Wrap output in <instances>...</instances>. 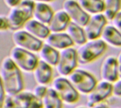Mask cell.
Segmentation results:
<instances>
[{"instance_id":"12","label":"cell","mask_w":121,"mask_h":108,"mask_svg":"<svg viewBox=\"0 0 121 108\" xmlns=\"http://www.w3.org/2000/svg\"><path fill=\"white\" fill-rule=\"evenodd\" d=\"M108 22L103 13L91 15L87 24L83 27L88 40L100 38Z\"/></svg>"},{"instance_id":"16","label":"cell","mask_w":121,"mask_h":108,"mask_svg":"<svg viewBox=\"0 0 121 108\" xmlns=\"http://www.w3.org/2000/svg\"><path fill=\"white\" fill-rule=\"evenodd\" d=\"M71 22L69 15L64 9H60L54 12L48 27L51 32H66Z\"/></svg>"},{"instance_id":"28","label":"cell","mask_w":121,"mask_h":108,"mask_svg":"<svg viewBox=\"0 0 121 108\" xmlns=\"http://www.w3.org/2000/svg\"><path fill=\"white\" fill-rule=\"evenodd\" d=\"M9 29V19L6 17L0 16V31L7 30Z\"/></svg>"},{"instance_id":"4","label":"cell","mask_w":121,"mask_h":108,"mask_svg":"<svg viewBox=\"0 0 121 108\" xmlns=\"http://www.w3.org/2000/svg\"><path fill=\"white\" fill-rule=\"evenodd\" d=\"M51 85V87L55 90L64 104L73 105L79 101L81 94L71 83L68 77L58 76L53 79Z\"/></svg>"},{"instance_id":"27","label":"cell","mask_w":121,"mask_h":108,"mask_svg":"<svg viewBox=\"0 0 121 108\" xmlns=\"http://www.w3.org/2000/svg\"><path fill=\"white\" fill-rule=\"evenodd\" d=\"M7 97V92L4 87L2 79L0 77V108H4Z\"/></svg>"},{"instance_id":"11","label":"cell","mask_w":121,"mask_h":108,"mask_svg":"<svg viewBox=\"0 0 121 108\" xmlns=\"http://www.w3.org/2000/svg\"><path fill=\"white\" fill-rule=\"evenodd\" d=\"M112 95V83L100 80L98 82L93 90L86 95L87 106L90 107L96 104L105 102Z\"/></svg>"},{"instance_id":"24","label":"cell","mask_w":121,"mask_h":108,"mask_svg":"<svg viewBox=\"0 0 121 108\" xmlns=\"http://www.w3.org/2000/svg\"><path fill=\"white\" fill-rule=\"evenodd\" d=\"M103 15L108 21L112 22L115 17L120 12L121 0H103Z\"/></svg>"},{"instance_id":"21","label":"cell","mask_w":121,"mask_h":108,"mask_svg":"<svg viewBox=\"0 0 121 108\" xmlns=\"http://www.w3.org/2000/svg\"><path fill=\"white\" fill-rule=\"evenodd\" d=\"M66 32L68 34L74 45L79 47L88 41L83 27L73 22H71L69 24Z\"/></svg>"},{"instance_id":"32","label":"cell","mask_w":121,"mask_h":108,"mask_svg":"<svg viewBox=\"0 0 121 108\" xmlns=\"http://www.w3.org/2000/svg\"><path fill=\"white\" fill-rule=\"evenodd\" d=\"M89 108H110L109 105L105 103V102H101V103H98L96 104L92 107H90Z\"/></svg>"},{"instance_id":"26","label":"cell","mask_w":121,"mask_h":108,"mask_svg":"<svg viewBox=\"0 0 121 108\" xmlns=\"http://www.w3.org/2000/svg\"><path fill=\"white\" fill-rule=\"evenodd\" d=\"M112 96L121 98V78H119L112 83Z\"/></svg>"},{"instance_id":"19","label":"cell","mask_w":121,"mask_h":108,"mask_svg":"<svg viewBox=\"0 0 121 108\" xmlns=\"http://www.w3.org/2000/svg\"><path fill=\"white\" fill-rule=\"evenodd\" d=\"M100 39L107 44L114 47H121V33L112 24H107Z\"/></svg>"},{"instance_id":"15","label":"cell","mask_w":121,"mask_h":108,"mask_svg":"<svg viewBox=\"0 0 121 108\" xmlns=\"http://www.w3.org/2000/svg\"><path fill=\"white\" fill-rule=\"evenodd\" d=\"M45 41L46 44L59 52L67 48L72 47L74 45L66 32H51Z\"/></svg>"},{"instance_id":"7","label":"cell","mask_w":121,"mask_h":108,"mask_svg":"<svg viewBox=\"0 0 121 108\" xmlns=\"http://www.w3.org/2000/svg\"><path fill=\"white\" fill-rule=\"evenodd\" d=\"M9 57L22 72L27 73L33 72L39 61L34 52L17 46L12 48Z\"/></svg>"},{"instance_id":"1","label":"cell","mask_w":121,"mask_h":108,"mask_svg":"<svg viewBox=\"0 0 121 108\" xmlns=\"http://www.w3.org/2000/svg\"><path fill=\"white\" fill-rule=\"evenodd\" d=\"M2 79L7 95H12L24 90L25 83L22 71L16 65L10 57L4 58L0 66Z\"/></svg>"},{"instance_id":"18","label":"cell","mask_w":121,"mask_h":108,"mask_svg":"<svg viewBox=\"0 0 121 108\" xmlns=\"http://www.w3.org/2000/svg\"><path fill=\"white\" fill-rule=\"evenodd\" d=\"M54 12L53 9L47 3H35L33 17L36 21L48 25L53 16Z\"/></svg>"},{"instance_id":"30","label":"cell","mask_w":121,"mask_h":108,"mask_svg":"<svg viewBox=\"0 0 121 108\" xmlns=\"http://www.w3.org/2000/svg\"><path fill=\"white\" fill-rule=\"evenodd\" d=\"M4 1L8 7H14L19 5L22 2V0H4Z\"/></svg>"},{"instance_id":"20","label":"cell","mask_w":121,"mask_h":108,"mask_svg":"<svg viewBox=\"0 0 121 108\" xmlns=\"http://www.w3.org/2000/svg\"><path fill=\"white\" fill-rule=\"evenodd\" d=\"M39 60L43 61L53 67H55L58 63L60 52L46 43H43L41 49L39 52Z\"/></svg>"},{"instance_id":"25","label":"cell","mask_w":121,"mask_h":108,"mask_svg":"<svg viewBox=\"0 0 121 108\" xmlns=\"http://www.w3.org/2000/svg\"><path fill=\"white\" fill-rule=\"evenodd\" d=\"M48 89V87L46 85H37L34 87V89L32 90V92L34 94L36 97H37L41 100L43 98V97L47 93V91Z\"/></svg>"},{"instance_id":"6","label":"cell","mask_w":121,"mask_h":108,"mask_svg":"<svg viewBox=\"0 0 121 108\" xmlns=\"http://www.w3.org/2000/svg\"><path fill=\"white\" fill-rule=\"evenodd\" d=\"M4 108H42V102L32 91L23 90L7 95Z\"/></svg>"},{"instance_id":"33","label":"cell","mask_w":121,"mask_h":108,"mask_svg":"<svg viewBox=\"0 0 121 108\" xmlns=\"http://www.w3.org/2000/svg\"><path fill=\"white\" fill-rule=\"evenodd\" d=\"M33 2H36V3L38 2H40V3H48V2H53V0H31Z\"/></svg>"},{"instance_id":"10","label":"cell","mask_w":121,"mask_h":108,"mask_svg":"<svg viewBox=\"0 0 121 108\" xmlns=\"http://www.w3.org/2000/svg\"><path fill=\"white\" fill-rule=\"evenodd\" d=\"M63 9L69 15L71 22L83 27L91 17L82 9L77 0H65L63 3Z\"/></svg>"},{"instance_id":"8","label":"cell","mask_w":121,"mask_h":108,"mask_svg":"<svg viewBox=\"0 0 121 108\" xmlns=\"http://www.w3.org/2000/svg\"><path fill=\"white\" fill-rule=\"evenodd\" d=\"M78 64L76 49L72 47L60 51L58 63L55 68L59 76L68 77L77 69Z\"/></svg>"},{"instance_id":"14","label":"cell","mask_w":121,"mask_h":108,"mask_svg":"<svg viewBox=\"0 0 121 108\" xmlns=\"http://www.w3.org/2000/svg\"><path fill=\"white\" fill-rule=\"evenodd\" d=\"M53 67L39 60L38 65L34 69L33 73L34 78L37 85L48 86L53 80Z\"/></svg>"},{"instance_id":"2","label":"cell","mask_w":121,"mask_h":108,"mask_svg":"<svg viewBox=\"0 0 121 108\" xmlns=\"http://www.w3.org/2000/svg\"><path fill=\"white\" fill-rule=\"evenodd\" d=\"M108 45L100 39L88 40L76 49L78 63L82 65L91 64L105 53Z\"/></svg>"},{"instance_id":"22","label":"cell","mask_w":121,"mask_h":108,"mask_svg":"<svg viewBox=\"0 0 121 108\" xmlns=\"http://www.w3.org/2000/svg\"><path fill=\"white\" fill-rule=\"evenodd\" d=\"M82 9L90 16L102 14L104 9L103 0H77Z\"/></svg>"},{"instance_id":"3","label":"cell","mask_w":121,"mask_h":108,"mask_svg":"<svg viewBox=\"0 0 121 108\" xmlns=\"http://www.w3.org/2000/svg\"><path fill=\"white\" fill-rule=\"evenodd\" d=\"M35 2L31 0H23L19 5L12 8L7 18L9 22V29L19 30L33 17Z\"/></svg>"},{"instance_id":"29","label":"cell","mask_w":121,"mask_h":108,"mask_svg":"<svg viewBox=\"0 0 121 108\" xmlns=\"http://www.w3.org/2000/svg\"><path fill=\"white\" fill-rule=\"evenodd\" d=\"M112 24L121 33V10L112 20Z\"/></svg>"},{"instance_id":"13","label":"cell","mask_w":121,"mask_h":108,"mask_svg":"<svg viewBox=\"0 0 121 108\" xmlns=\"http://www.w3.org/2000/svg\"><path fill=\"white\" fill-rule=\"evenodd\" d=\"M100 77L101 80L113 83L119 77V72L117 67V57L113 55L106 57L100 66Z\"/></svg>"},{"instance_id":"23","label":"cell","mask_w":121,"mask_h":108,"mask_svg":"<svg viewBox=\"0 0 121 108\" xmlns=\"http://www.w3.org/2000/svg\"><path fill=\"white\" fill-rule=\"evenodd\" d=\"M42 108H64V103L55 92V90L49 87L47 93L41 99Z\"/></svg>"},{"instance_id":"34","label":"cell","mask_w":121,"mask_h":108,"mask_svg":"<svg viewBox=\"0 0 121 108\" xmlns=\"http://www.w3.org/2000/svg\"><path fill=\"white\" fill-rule=\"evenodd\" d=\"M75 108H89L87 105H78Z\"/></svg>"},{"instance_id":"31","label":"cell","mask_w":121,"mask_h":108,"mask_svg":"<svg viewBox=\"0 0 121 108\" xmlns=\"http://www.w3.org/2000/svg\"><path fill=\"white\" fill-rule=\"evenodd\" d=\"M117 67H118V72H119V77L121 78V51L117 57Z\"/></svg>"},{"instance_id":"9","label":"cell","mask_w":121,"mask_h":108,"mask_svg":"<svg viewBox=\"0 0 121 108\" xmlns=\"http://www.w3.org/2000/svg\"><path fill=\"white\" fill-rule=\"evenodd\" d=\"M12 39L15 46L34 53L39 52L43 44L42 40L35 37L24 29L14 32Z\"/></svg>"},{"instance_id":"17","label":"cell","mask_w":121,"mask_h":108,"mask_svg":"<svg viewBox=\"0 0 121 108\" xmlns=\"http://www.w3.org/2000/svg\"><path fill=\"white\" fill-rule=\"evenodd\" d=\"M24 28L25 31L42 41L46 40L51 33L48 25L41 23L34 19L29 20L24 26Z\"/></svg>"},{"instance_id":"5","label":"cell","mask_w":121,"mask_h":108,"mask_svg":"<svg viewBox=\"0 0 121 108\" xmlns=\"http://www.w3.org/2000/svg\"><path fill=\"white\" fill-rule=\"evenodd\" d=\"M68 79L80 94H88L98 83L96 77L90 72L77 68Z\"/></svg>"}]
</instances>
